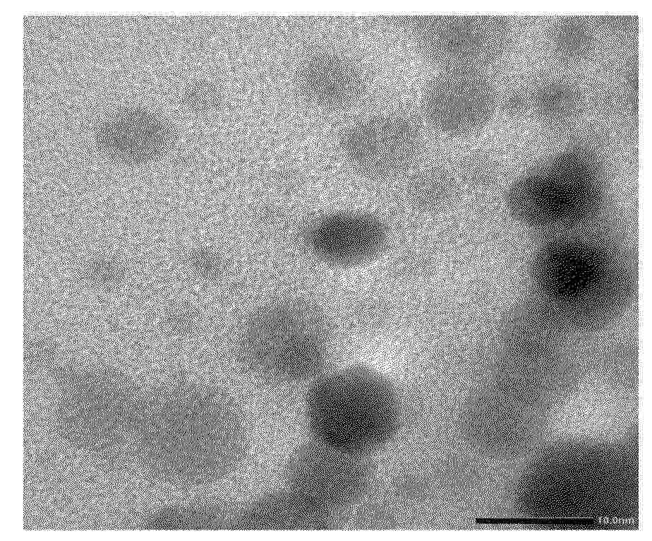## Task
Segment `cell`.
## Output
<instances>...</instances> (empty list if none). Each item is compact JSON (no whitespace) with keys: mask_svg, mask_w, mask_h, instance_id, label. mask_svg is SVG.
Returning a JSON list of instances; mask_svg holds the SVG:
<instances>
[{"mask_svg":"<svg viewBox=\"0 0 652 541\" xmlns=\"http://www.w3.org/2000/svg\"><path fill=\"white\" fill-rule=\"evenodd\" d=\"M304 408L313 439L365 456L392 438L400 418V400L393 383L363 364L318 374L306 392Z\"/></svg>","mask_w":652,"mask_h":541,"instance_id":"1","label":"cell"},{"mask_svg":"<svg viewBox=\"0 0 652 541\" xmlns=\"http://www.w3.org/2000/svg\"><path fill=\"white\" fill-rule=\"evenodd\" d=\"M603 191L593 160L567 153L522 175L507 194L509 213L533 226H555L584 219L597 208Z\"/></svg>","mask_w":652,"mask_h":541,"instance_id":"2","label":"cell"},{"mask_svg":"<svg viewBox=\"0 0 652 541\" xmlns=\"http://www.w3.org/2000/svg\"><path fill=\"white\" fill-rule=\"evenodd\" d=\"M373 474L368 456L339 450L312 438L291 454L286 478L288 488L312 504L343 514L366 499Z\"/></svg>","mask_w":652,"mask_h":541,"instance_id":"3","label":"cell"},{"mask_svg":"<svg viewBox=\"0 0 652 541\" xmlns=\"http://www.w3.org/2000/svg\"><path fill=\"white\" fill-rule=\"evenodd\" d=\"M413 28L418 49L441 70L481 71L503 54L511 36L497 16H420Z\"/></svg>","mask_w":652,"mask_h":541,"instance_id":"4","label":"cell"},{"mask_svg":"<svg viewBox=\"0 0 652 541\" xmlns=\"http://www.w3.org/2000/svg\"><path fill=\"white\" fill-rule=\"evenodd\" d=\"M391 231L373 212L341 209L322 213L304 226L303 242L320 263L336 268H355L380 257L387 249Z\"/></svg>","mask_w":652,"mask_h":541,"instance_id":"5","label":"cell"},{"mask_svg":"<svg viewBox=\"0 0 652 541\" xmlns=\"http://www.w3.org/2000/svg\"><path fill=\"white\" fill-rule=\"evenodd\" d=\"M340 146L344 157L358 171L385 179L402 174L416 162L422 138L413 119L387 113L351 124L342 136Z\"/></svg>","mask_w":652,"mask_h":541,"instance_id":"6","label":"cell"},{"mask_svg":"<svg viewBox=\"0 0 652 541\" xmlns=\"http://www.w3.org/2000/svg\"><path fill=\"white\" fill-rule=\"evenodd\" d=\"M495 105V90L478 70H441L428 82L422 97L430 126L453 138L470 136L484 129Z\"/></svg>","mask_w":652,"mask_h":541,"instance_id":"7","label":"cell"},{"mask_svg":"<svg viewBox=\"0 0 652 541\" xmlns=\"http://www.w3.org/2000/svg\"><path fill=\"white\" fill-rule=\"evenodd\" d=\"M606 270L607 259L599 248L574 239L548 244L536 263V279L545 293L572 304L597 293Z\"/></svg>","mask_w":652,"mask_h":541,"instance_id":"8","label":"cell"},{"mask_svg":"<svg viewBox=\"0 0 652 541\" xmlns=\"http://www.w3.org/2000/svg\"><path fill=\"white\" fill-rule=\"evenodd\" d=\"M95 136L107 157L131 166L155 162L174 141L170 124L158 113L142 107L114 112L100 124Z\"/></svg>","mask_w":652,"mask_h":541,"instance_id":"9","label":"cell"},{"mask_svg":"<svg viewBox=\"0 0 652 541\" xmlns=\"http://www.w3.org/2000/svg\"><path fill=\"white\" fill-rule=\"evenodd\" d=\"M296 86L310 104L325 109L351 105L362 95L366 75L351 57L332 49L306 56L296 73Z\"/></svg>","mask_w":652,"mask_h":541,"instance_id":"10","label":"cell"},{"mask_svg":"<svg viewBox=\"0 0 652 541\" xmlns=\"http://www.w3.org/2000/svg\"><path fill=\"white\" fill-rule=\"evenodd\" d=\"M342 516L315 506L288 488L253 502L244 513L243 524L258 530H328L344 524Z\"/></svg>","mask_w":652,"mask_h":541,"instance_id":"11","label":"cell"},{"mask_svg":"<svg viewBox=\"0 0 652 541\" xmlns=\"http://www.w3.org/2000/svg\"><path fill=\"white\" fill-rule=\"evenodd\" d=\"M457 186L448 172L430 169L416 174L411 196L414 206L425 213H436L447 208L454 200Z\"/></svg>","mask_w":652,"mask_h":541,"instance_id":"12","label":"cell"},{"mask_svg":"<svg viewBox=\"0 0 652 541\" xmlns=\"http://www.w3.org/2000/svg\"><path fill=\"white\" fill-rule=\"evenodd\" d=\"M553 40L555 51L560 57L567 61H576L590 52L593 34L583 19L569 17L557 23Z\"/></svg>","mask_w":652,"mask_h":541,"instance_id":"13","label":"cell"},{"mask_svg":"<svg viewBox=\"0 0 652 541\" xmlns=\"http://www.w3.org/2000/svg\"><path fill=\"white\" fill-rule=\"evenodd\" d=\"M537 102L542 117L552 122L573 118L577 113L579 104L575 92L562 84L545 88L540 93Z\"/></svg>","mask_w":652,"mask_h":541,"instance_id":"14","label":"cell"},{"mask_svg":"<svg viewBox=\"0 0 652 541\" xmlns=\"http://www.w3.org/2000/svg\"><path fill=\"white\" fill-rule=\"evenodd\" d=\"M221 101L218 88L207 81H198L190 84L185 90L183 102L188 110L196 114L212 112Z\"/></svg>","mask_w":652,"mask_h":541,"instance_id":"15","label":"cell"}]
</instances>
